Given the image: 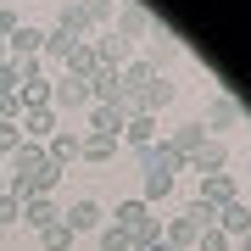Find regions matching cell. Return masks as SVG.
Listing matches in <instances>:
<instances>
[{"instance_id":"6da1fadb","label":"cell","mask_w":251,"mask_h":251,"mask_svg":"<svg viewBox=\"0 0 251 251\" xmlns=\"http://www.w3.org/2000/svg\"><path fill=\"white\" fill-rule=\"evenodd\" d=\"M56 179H62V168L45 156V145L23 140L17 151H11V179H6V196H17V201H28V196H50V190H56Z\"/></svg>"},{"instance_id":"7a4b0ae2","label":"cell","mask_w":251,"mask_h":251,"mask_svg":"<svg viewBox=\"0 0 251 251\" xmlns=\"http://www.w3.org/2000/svg\"><path fill=\"white\" fill-rule=\"evenodd\" d=\"M50 106H62V112H78V106H95V95H90V84H84V78L62 73V78H50Z\"/></svg>"},{"instance_id":"3957f363","label":"cell","mask_w":251,"mask_h":251,"mask_svg":"<svg viewBox=\"0 0 251 251\" xmlns=\"http://www.w3.org/2000/svg\"><path fill=\"white\" fill-rule=\"evenodd\" d=\"M173 56H179L173 28H151V34H145V56H140V62L151 67V73H162V62H173Z\"/></svg>"},{"instance_id":"277c9868","label":"cell","mask_w":251,"mask_h":251,"mask_svg":"<svg viewBox=\"0 0 251 251\" xmlns=\"http://www.w3.org/2000/svg\"><path fill=\"white\" fill-rule=\"evenodd\" d=\"M206 206H229V201H240V184H234V173H201V196Z\"/></svg>"},{"instance_id":"5b68a950","label":"cell","mask_w":251,"mask_h":251,"mask_svg":"<svg viewBox=\"0 0 251 251\" xmlns=\"http://www.w3.org/2000/svg\"><path fill=\"white\" fill-rule=\"evenodd\" d=\"M17 128H23V140H50L56 134V106H23V117H17Z\"/></svg>"},{"instance_id":"8992f818","label":"cell","mask_w":251,"mask_h":251,"mask_svg":"<svg viewBox=\"0 0 251 251\" xmlns=\"http://www.w3.org/2000/svg\"><path fill=\"white\" fill-rule=\"evenodd\" d=\"M117 28H112V34H123L128 39V45H134V39H145V34H151V11H145V6H117V17H112Z\"/></svg>"},{"instance_id":"52a82bcc","label":"cell","mask_w":251,"mask_h":251,"mask_svg":"<svg viewBox=\"0 0 251 251\" xmlns=\"http://www.w3.org/2000/svg\"><path fill=\"white\" fill-rule=\"evenodd\" d=\"M62 224H67L73 234H90V229H100V224H106V212H100V201H90V196H84V201H73L67 212H62Z\"/></svg>"},{"instance_id":"ba28073f","label":"cell","mask_w":251,"mask_h":251,"mask_svg":"<svg viewBox=\"0 0 251 251\" xmlns=\"http://www.w3.org/2000/svg\"><path fill=\"white\" fill-rule=\"evenodd\" d=\"M123 123H128V112H123V100H117V106H106V100H95L90 106V134H123Z\"/></svg>"},{"instance_id":"9c48e42d","label":"cell","mask_w":251,"mask_h":251,"mask_svg":"<svg viewBox=\"0 0 251 251\" xmlns=\"http://www.w3.org/2000/svg\"><path fill=\"white\" fill-rule=\"evenodd\" d=\"M23 224L34 229V234H45L50 224H62V212H56L50 196H28V201H23Z\"/></svg>"},{"instance_id":"30bf717a","label":"cell","mask_w":251,"mask_h":251,"mask_svg":"<svg viewBox=\"0 0 251 251\" xmlns=\"http://www.w3.org/2000/svg\"><path fill=\"white\" fill-rule=\"evenodd\" d=\"M190 168H196V173H229V145L206 134V140H201V151L190 156Z\"/></svg>"},{"instance_id":"8fae6325","label":"cell","mask_w":251,"mask_h":251,"mask_svg":"<svg viewBox=\"0 0 251 251\" xmlns=\"http://www.w3.org/2000/svg\"><path fill=\"white\" fill-rule=\"evenodd\" d=\"M95 56H100L106 67H123V62H134V45H128L123 34H112V28H106V34H95Z\"/></svg>"},{"instance_id":"7c38bea8","label":"cell","mask_w":251,"mask_h":251,"mask_svg":"<svg viewBox=\"0 0 251 251\" xmlns=\"http://www.w3.org/2000/svg\"><path fill=\"white\" fill-rule=\"evenodd\" d=\"M140 162H145V173H168V179L184 168V156H173V145H168V140L145 145V151H140Z\"/></svg>"},{"instance_id":"4fadbf2b","label":"cell","mask_w":251,"mask_h":251,"mask_svg":"<svg viewBox=\"0 0 251 251\" xmlns=\"http://www.w3.org/2000/svg\"><path fill=\"white\" fill-rule=\"evenodd\" d=\"M201 140H206V123H179V128H173V134H168V145H173V156H196L201 151Z\"/></svg>"},{"instance_id":"5bb4252c","label":"cell","mask_w":251,"mask_h":251,"mask_svg":"<svg viewBox=\"0 0 251 251\" xmlns=\"http://www.w3.org/2000/svg\"><path fill=\"white\" fill-rule=\"evenodd\" d=\"M11 50H17V62L39 56V50H45V28H39V23H17V34H11Z\"/></svg>"},{"instance_id":"9a60e30c","label":"cell","mask_w":251,"mask_h":251,"mask_svg":"<svg viewBox=\"0 0 251 251\" xmlns=\"http://www.w3.org/2000/svg\"><path fill=\"white\" fill-rule=\"evenodd\" d=\"M100 67H106V62L95 56V45H90V39H84V45H73V56H67V73H73V78H84V84H90Z\"/></svg>"},{"instance_id":"2e32d148","label":"cell","mask_w":251,"mask_h":251,"mask_svg":"<svg viewBox=\"0 0 251 251\" xmlns=\"http://www.w3.org/2000/svg\"><path fill=\"white\" fill-rule=\"evenodd\" d=\"M218 229H224L229 240H240V234L251 229V206H246V201H229V206H218Z\"/></svg>"},{"instance_id":"e0dca14e","label":"cell","mask_w":251,"mask_h":251,"mask_svg":"<svg viewBox=\"0 0 251 251\" xmlns=\"http://www.w3.org/2000/svg\"><path fill=\"white\" fill-rule=\"evenodd\" d=\"M117 140H123V145H134V151H145V145H156V117H128Z\"/></svg>"},{"instance_id":"ac0fdd59","label":"cell","mask_w":251,"mask_h":251,"mask_svg":"<svg viewBox=\"0 0 251 251\" xmlns=\"http://www.w3.org/2000/svg\"><path fill=\"white\" fill-rule=\"evenodd\" d=\"M45 156L56 162V168L78 162V134H73V128H56V134H50V145H45Z\"/></svg>"},{"instance_id":"d6986e66","label":"cell","mask_w":251,"mask_h":251,"mask_svg":"<svg viewBox=\"0 0 251 251\" xmlns=\"http://www.w3.org/2000/svg\"><path fill=\"white\" fill-rule=\"evenodd\" d=\"M56 28H62V34H73V39H78V45H84V39L95 34V28H90V17H84V11H78V0L56 11Z\"/></svg>"},{"instance_id":"ffe728a7","label":"cell","mask_w":251,"mask_h":251,"mask_svg":"<svg viewBox=\"0 0 251 251\" xmlns=\"http://www.w3.org/2000/svg\"><path fill=\"white\" fill-rule=\"evenodd\" d=\"M151 78H156V73L145 67L140 56H134V62H123V67H117V84H123V95H140V90H145Z\"/></svg>"},{"instance_id":"44dd1931","label":"cell","mask_w":251,"mask_h":251,"mask_svg":"<svg viewBox=\"0 0 251 251\" xmlns=\"http://www.w3.org/2000/svg\"><path fill=\"white\" fill-rule=\"evenodd\" d=\"M112 218H117V229H123V234H134V229L145 224V218H151V206H145V201L134 196V201H117V212H112Z\"/></svg>"},{"instance_id":"7402d4cb","label":"cell","mask_w":251,"mask_h":251,"mask_svg":"<svg viewBox=\"0 0 251 251\" xmlns=\"http://www.w3.org/2000/svg\"><path fill=\"white\" fill-rule=\"evenodd\" d=\"M112 151H117L112 134H78V156H84V162H106Z\"/></svg>"},{"instance_id":"603a6c76","label":"cell","mask_w":251,"mask_h":251,"mask_svg":"<svg viewBox=\"0 0 251 251\" xmlns=\"http://www.w3.org/2000/svg\"><path fill=\"white\" fill-rule=\"evenodd\" d=\"M206 123H212V128H234V123H240V106H234L229 95H212V106H206Z\"/></svg>"},{"instance_id":"cb8c5ba5","label":"cell","mask_w":251,"mask_h":251,"mask_svg":"<svg viewBox=\"0 0 251 251\" xmlns=\"http://www.w3.org/2000/svg\"><path fill=\"white\" fill-rule=\"evenodd\" d=\"M179 218H184V224H190V229L201 234V229H212V224H218V206H206V201H190V206H184Z\"/></svg>"},{"instance_id":"d4e9b609","label":"cell","mask_w":251,"mask_h":251,"mask_svg":"<svg viewBox=\"0 0 251 251\" xmlns=\"http://www.w3.org/2000/svg\"><path fill=\"white\" fill-rule=\"evenodd\" d=\"M73 45H78V39H73V34H62V28H50V34H45V56H50V62H62V67H67Z\"/></svg>"},{"instance_id":"484cf974","label":"cell","mask_w":251,"mask_h":251,"mask_svg":"<svg viewBox=\"0 0 251 251\" xmlns=\"http://www.w3.org/2000/svg\"><path fill=\"white\" fill-rule=\"evenodd\" d=\"M78 11L90 17V28H100V23L117 17V0H78Z\"/></svg>"},{"instance_id":"4316f807","label":"cell","mask_w":251,"mask_h":251,"mask_svg":"<svg viewBox=\"0 0 251 251\" xmlns=\"http://www.w3.org/2000/svg\"><path fill=\"white\" fill-rule=\"evenodd\" d=\"M196 251H234V240L212 224V229H201V234H196Z\"/></svg>"},{"instance_id":"83f0119b","label":"cell","mask_w":251,"mask_h":251,"mask_svg":"<svg viewBox=\"0 0 251 251\" xmlns=\"http://www.w3.org/2000/svg\"><path fill=\"white\" fill-rule=\"evenodd\" d=\"M39 246H45V251H73V229L67 224H50L45 234H39Z\"/></svg>"},{"instance_id":"f1b7e54d","label":"cell","mask_w":251,"mask_h":251,"mask_svg":"<svg viewBox=\"0 0 251 251\" xmlns=\"http://www.w3.org/2000/svg\"><path fill=\"white\" fill-rule=\"evenodd\" d=\"M168 190H173V179H168V173H145V206H151V201H162V196H168Z\"/></svg>"},{"instance_id":"f546056e","label":"cell","mask_w":251,"mask_h":251,"mask_svg":"<svg viewBox=\"0 0 251 251\" xmlns=\"http://www.w3.org/2000/svg\"><path fill=\"white\" fill-rule=\"evenodd\" d=\"M100 251H134V246H128V234L117 224H100Z\"/></svg>"},{"instance_id":"4dcf8cb0","label":"cell","mask_w":251,"mask_h":251,"mask_svg":"<svg viewBox=\"0 0 251 251\" xmlns=\"http://www.w3.org/2000/svg\"><path fill=\"white\" fill-rule=\"evenodd\" d=\"M0 224H23V201L17 196H0Z\"/></svg>"},{"instance_id":"1f68e13d","label":"cell","mask_w":251,"mask_h":251,"mask_svg":"<svg viewBox=\"0 0 251 251\" xmlns=\"http://www.w3.org/2000/svg\"><path fill=\"white\" fill-rule=\"evenodd\" d=\"M17 145H23V128H17V123H0V151L11 156V151H17Z\"/></svg>"},{"instance_id":"d6a6232c","label":"cell","mask_w":251,"mask_h":251,"mask_svg":"<svg viewBox=\"0 0 251 251\" xmlns=\"http://www.w3.org/2000/svg\"><path fill=\"white\" fill-rule=\"evenodd\" d=\"M17 23H23L17 11H11V6H0V39H11V34H17Z\"/></svg>"},{"instance_id":"836d02e7","label":"cell","mask_w":251,"mask_h":251,"mask_svg":"<svg viewBox=\"0 0 251 251\" xmlns=\"http://www.w3.org/2000/svg\"><path fill=\"white\" fill-rule=\"evenodd\" d=\"M234 251H251V229H246V234H240V240H234Z\"/></svg>"},{"instance_id":"e575fe53","label":"cell","mask_w":251,"mask_h":251,"mask_svg":"<svg viewBox=\"0 0 251 251\" xmlns=\"http://www.w3.org/2000/svg\"><path fill=\"white\" fill-rule=\"evenodd\" d=\"M145 251H179V246H168V240H156V246H145Z\"/></svg>"},{"instance_id":"d590c367","label":"cell","mask_w":251,"mask_h":251,"mask_svg":"<svg viewBox=\"0 0 251 251\" xmlns=\"http://www.w3.org/2000/svg\"><path fill=\"white\" fill-rule=\"evenodd\" d=\"M246 168H251V156H246Z\"/></svg>"},{"instance_id":"8d00e7d4","label":"cell","mask_w":251,"mask_h":251,"mask_svg":"<svg viewBox=\"0 0 251 251\" xmlns=\"http://www.w3.org/2000/svg\"><path fill=\"white\" fill-rule=\"evenodd\" d=\"M246 206H251V201H246Z\"/></svg>"}]
</instances>
